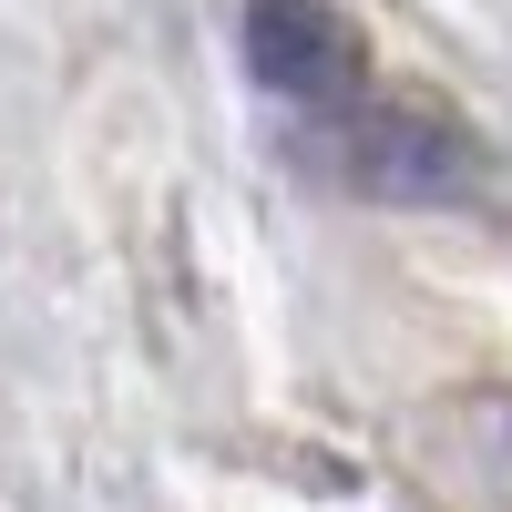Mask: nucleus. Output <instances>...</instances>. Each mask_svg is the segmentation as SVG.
<instances>
[{
  "mask_svg": "<svg viewBox=\"0 0 512 512\" xmlns=\"http://www.w3.org/2000/svg\"><path fill=\"white\" fill-rule=\"evenodd\" d=\"M246 72L277 103L328 113V103L369 93V41L338 0H246Z\"/></svg>",
  "mask_w": 512,
  "mask_h": 512,
  "instance_id": "2",
  "label": "nucleus"
},
{
  "mask_svg": "<svg viewBox=\"0 0 512 512\" xmlns=\"http://www.w3.org/2000/svg\"><path fill=\"white\" fill-rule=\"evenodd\" d=\"M297 175L369 195V205H461V195L492 185V144L420 93H349V103L308 113Z\"/></svg>",
  "mask_w": 512,
  "mask_h": 512,
  "instance_id": "1",
  "label": "nucleus"
}]
</instances>
